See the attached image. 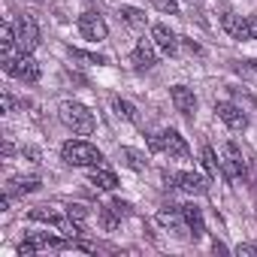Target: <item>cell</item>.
Masks as SVG:
<instances>
[{
	"instance_id": "6da1fadb",
	"label": "cell",
	"mask_w": 257,
	"mask_h": 257,
	"mask_svg": "<svg viewBox=\"0 0 257 257\" xmlns=\"http://www.w3.org/2000/svg\"><path fill=\"white\" fill-rule=\"evenodd\" d=\"M58 115H61V121L70 127L76 137H91L94 134V115H91L88 106H82L76 100H64L58 106Z\"/></svg>"
},
{
	"instance_id": "7a4b0ae2",
	"label": "cell",
	"mask_w": 257,
	"mask_h": 257,
	"mask_svg": "<svg viewBox=\"0 0 257 257\" xmlns=\"http://www.w3.org/2000/svg\"><path fill=\"white\" fill-rule=\"evenodd\" d=\"M61 155H64V161L70 164V167H103V152L100 149H94L91 143H85V140H70V143H64V149H61Z\"/></svg>"
},
{
	"instance_id": "3957f363",
	"label": "cell",
	"mask_w": 257,
	"mask_h": 257,
	"mask_svg": "<svg viewBox=\"0 0 257 257\" xmlns=\"http://www.w3.org/2000/svg\"><path fill=\"white\" fill-rule=\"evenodd\" d=\"M167 182H173L179 191L191 194V197H203L209 191V179H203L200 173H164Z\"/></svg>"
},
{
	"instance_id": "277c9868",
	"label": "cell",
	"mask_w": 257,
	"mask_h": 257,
	"mask_svg": "<svg viewBox=\"0 0 257 257\" xmlns=\"http://www.w3.org/2000/svg\"><path fill=\"white\" fill-rule=\"evenodd\" d=\"M16 40H19V49L25 55H31L40 46V28H37V22L31 16H19V22H16Z\"/></svg>"
},
{
	"instance_id": "5b68a950",
	"label": "cell",
	"mask_w": 257,
	"mask_h": 257,
	"mask_svg": "<svg viewBox=\"0 0 257 257\" xmlns=\"http://www.w3.org/2000/svg\"><path fill=\"white\" fill-rule=\"evenodd\" d=\"M221 173L230 179V182H239L245 176V158L242 152L236 149V143H224V158H221Z\"/></svg>"
},
{
	"instance_id": "8992f818",
	"label": "cell",
	"mask_w": 257,
	"mask_h": 257,
	"mask_svg": "<svg viewBox=\"0 0 257 257\" xmlns=\"http://www.w3.org/2000/svg\"><path fill=\"white\" fill-rule=\"evenodd\" d=\"M215 115L230 127V131H245V127H248V115L236 103H230V100H218L215 103Z\"/></svg>"
},
{
	"instance_id": "52a82bcc",
	"label": "cell",
	"mask_w": 257,
	"mask_h": 257,
	"mask_svg": "<svg viewBox=\"0 0 257 257\" xmlns=\"http://www.w3.org/2000/svg\"><path fill=\"white\" fill-rule=\"evenodd\" d=\"M79 34H82L88 43H100V40H106L109 28H106V22H103L97 13H82V16H79Z\"/></svg>"
},
{
	"instance_id": "ba28073f",
	"label": "cell",
	"mask_w": 257,
	"mask_h": 257,
	"mask_svg": "<svg viewBox=\"0 0 257 257\" xmlns=\"http://www.w3.org/2000/svg\"><path fill=\"white\" fill-rule=\"evenodd\" d=\"M158 221H161V227H167L173 236H185V230H188V221H185V215H182V206H164V209L158 212Z\"/></svg>"
},
{
	"instance_id": "9c48e42d",
	"label": "cell",
	"mask_w": 257,
	"mask_h": 257,
	"mask_svg": "<svg viewBox=\"0 0 257 257\" xmlns=\"http://www.w3.org/2000/svg\"><path fill=\"white\" fill-rule=\"evenodd\" d=\"M131 64L137 70H152L158 64V55H155V40H140L134 55H131Z\"/></svg>"
},
{
	"instance_id": "30bf717a",
	"label": "cell",
	"mask_w": 257,
	"mask_h": 257,
	"mask_svg": "<svg viewBox=\"0 0 257 257\" xmlns=\"http://www.w3.org/2000/svg\"><path fill=\"white\" fill-rule=\"evenodd\" d=\"M170 97H173V106H176L185 118H194V112H197V97H194V91H191L188 85H176V88L170 91Z\"/></svg>"
},
{
	"instance_id": "8fae6325",
	"label": "cell",
	"mask_w": 257,
	"mask_h": 257,
	"mask_svg": "<svg viewBox=\"0 0 257 257\" xmlns=\"http://www.w3.org/2000/svg\"><path fill=\"white\" fill-rule=\"evenodd\" d=\"M152 40H155V46H158L164 55H176V52H179V37H176L167 25H155V28H152Z\"/></svg>"
},
{
	"instance_id": "7c38bea8",
	"label": "cell",
	"mask_w": 257,
	"mask_h": 257,
	"mask_svg": "<svg viewBox=\"0 0 257 257\" xmlns=\"http://www.w3.org/2000/svg\"><path fill=\"white\" fill-rule=\"evenodd\" d=\"M221 28L233 37V40H251V31H248V19L242 16H233V13H224L221 16Z\"/></svg>"
},
{
	"instance_id": "4fadbf2b",
	"label": "cell",
	"mask_w": 257,
	"mask_h": 257,
	"mask_svg": "<svg viewBox=\"0 0 257 257\" xmlns=\"http://www.w3.org/2000/svg\"><path fill=\"white\" fill-rule=\"evenodd\" d=\"M182 215H185V221H188L191 236H194V239H203V236H206V224H203L200 206H197V203H185V206H182Z\"/></svg>"
},
{
	"instance_id": "5bb4252c",
	"label": "cell",
	"mask_w": 257,
	"mask_h": 257,
	"mask_svg": "<svg viewBox=\"0 0 257 257\" xmlns=\"http://www.w3.org/2000/svg\"><path fill=\"white\" fill-rule=\"evenodd\" d=\"M13 76L16 79H22V82H37L40 79V64L31 58V55H19V61H16V70H13Z\"/></svg>"
},
{
	"instance_id": "9a60e30c",
	"label": "cell",
	"mask_w": 257,
	"mask_h": 257,
	"mask_svg": "<svg viewBox=\"0 0 257 257\" xmlns=\"http://www.w3.org/2000/svg\"><path fill=\"white\" fill-rule=\"evenodd\" d=\"M164 149L173 158H188L191 155V149H188V143H185V137L179 131H164Z\"/></svg>"
},
{
	"instance_id": "2e32d148",
	"label": "cell",
	"mask_w": 257,
	"mask_h": 257,
	"mask_svg": "<svg viewBox=\"0 0 257 257\" xmlns=\"http://www.w3.org/2000/svg\"><path fill=\"white\" fill-rule=\"evenodd\" d=\"M88 179H91V185H94V188H100V191H115V188H118L115 173H112V170H106V167H94Z\"/></svg>"
},
{
	"instance_id": "e0dca14e",
	"label": "cell",
	"mask_w": 257,
	"mask_h": 257,
	"mask_svg": "<svg viewBox=\"0 0 257 257\" xmlns=\"http://www.w3.org/2000/svg\"><path fill=\"white\" fill-rule=\"evenodd\" d=\"M40 188V179L37 176H19V179H10V185H7V194H34Z\"/></svg>"
},
{
	"instance_id": "ac0fdd59",
	"label": "cell",
	"mask_w": 257,
	"mask_h": 257,
	"mask_svg": "<svg viewBox=\"0 0 257 257\" xmlns=\"http://www.w3.org/2000/svg\"><path fill=\"white\" fill-rule=\"evenodd\" d=\"M31 221H43V224H55V227H61L67 218H64L61 212L49 209V206H37V209H31Z\"/></svg>"
},
{
	"instance_id": "d6986e66",
	"label": "cell",
	"mask_w": 257,
	"mask_h": 257,
	"mask_svg": "<svg viewBox=\"0 0 257 257\" xmlns=\"http://www.w3.org/2000/svg\"><path fill=\"white\" fill-rule=\"evenodd\" d=\"M118 158H121L127 167H131V170H137V173L149 167V161H146V155H143V152H137V149H127V146L118 152Z\"/></svg>"
},
{
	"instance_id": "ffe728a7",
	"label": "cell",
	"mask_w": 257,
	"mask_h": 257,
	"mask_svg": "<svg viewBox=\"0 0 257 257\" xmlns=\"http://www.w3.org/2000/svg\"><path fill=\"white\" fill-rule=\"evenodd\" d=\"M13 46H19L16 28L10 22H4V28H0V49H4V55H13Z\"/></svg>"
},
{
	"instance_id": "44dd1931",
	"label": "cell",
	"mask_w": 257,
	"mask_h": 257,
	"mask_svg": "<svg viewBox=\"0 0 257 257\" xmlns=\"http://www.w3.org/2000/svg\"><path fill=\"white\" fill-rule=\"evenodd\" d=\"M100 224H103L106 233H115V230L121 227V215H118L112 206H106V209H100Z\"/></svg>"
},
{
	"instance_id": "7402d4cb",
	"label": "cell",
	"mask_w": 257,
	"mask_h": 257,
	"mask_svg": "<svg viewBox=\"0 0 257 257\" xmlns=\"http://www.w3.org/2000/svg\"><path fill=\"white\" fill-rule=\"evenodd\" d=\"M200 161H203V167H206V173H209V176H218V170H221V158H215L212 146H203Z\"/></svg>"
},
{
	"instance_id": "603a6c76",
	"label": "cell",
	"mask_w": 257,
	"mask_h": 257,
	"mask_svg": "<svg viewBox=\"0 0 257 257\" xmlns=\"http://www.w3.org/2000/svg\"><path fill=\"white\" fill-rule=\"evenodd\" d=\"M131 28H146V16L140 13V10H134V7H121V13H118Z\"/></svg>"
},
{
	"instance_id": "cb8c5ba5",
	"label": "cell",
	"mask_w": 257,
	"mask_h": 257,
	"mask_svg": "<svg viewBox=\"0 0 257 257\" xmlns=\"http://www.w3.org/2000/svg\"><path fill=\"white\" fill-rule=\"evenodd\" d=\"M115 109H118V115H121L124 121H134V124H137V106H134V103H127V100H115Z\"/></svg>"
},
{
	"instance_id": "d4e9b609",
	"label": "cell",
	"mask_w": 257,
	"mask_h": 257,
	"mask_svg": "<svg viewBox=\"0 0 257 257\" xmlns=\"http://www.w3.org/2000/svg\"><path fill=\"white\" fill-rule=\"evenodd\" d=\"M88 215H91V212H88V206H82V203H73V206L67 209V218H70V221H76V224H85V221H88Z\"/></svg>"
},
{
	"instance_id": "484cf974",
	"label": "cell",
	"mask_w": 257,
	"mask_h": 257,
	"mask_svg": "<svg viewBox=\"0 0 257 257\" xmlns=\"http://www.w3.org/2000/svg\"><path fill=\"white\" fill-rule=\"evenodd\" d=\"M152 4H155L161 13H170V16L179 13V0H152Z\"/></svg>"
},
{
	"instance_id": "4316f807",
	"label": "cell",
	"mask_w": 257,
	"mask_h": 257,
	"mask_svg": "<svg viewBox=\"0 0 257 257\" xmlns=\"http://www.w3.org/2000/svg\"><path fill=\"white\" fill-rule=\"evenodd\" d=\"M73 58H82V61H91V64H106L103 55H91V52H79V49H73Z\"/></svg>"
},
{
	"instance_id": "83f0119b",
	"label": "cell",
	"mask_w": 257,
	"mask_h": 257,
	"mask_svg": "<svg viewBox=\"0 0 257 257\" xmlns=\"http://www.w3.org/2000/svg\"><path fill=\"white\" fill-rule=\"evenodd\" d=\"M149 149L152 152H167L164 149V134H149Z\"/></svg>"
},
{
	"instance_id": "f1b7e54d",
	"label": "cell",
	"mask_w": 257,
	"mask_h": 257,
	"mask_svg": "<svg viewBox=\"0 0 257 257\" xmlns=\"http://www.w3.org/2000/svg\"><path fill=\"white\" fill-rule=\"evenodd\" d=\"M236 254H239V257H242V254H245V257H257V245H251V242H242V245L236 248Z\"/></svg>"
},
{
	"instance_id": "f546056e",
	"label": "cell",
	"mask_w": 257,
	"mask_h": 257,
	"mask_svg": "<svg viewBox=\"0 0 257 257\" xmlns=\"http://www.w3.org/2000/svg\"><path fill=\"white\" fill-rule=\"evenodd\" d=\"M109 206H112V209H115L121 218H124V215H131V203H124V200H112Z\"/></svg>"
},
{
	"instance_id": "4dcf8cb0",
	"label": "cell",
	"mask_w": 257,
	"mask_h": 257,
	"mask_svg": "<svg viewBox=\"0 0 257 257\" xmlns=\"http://www.w3.org/2000/svg\"><path fill=\"white\" fill-rule=\"evenodd\" d=\"M248 31H251V40H257V16H248Z\"/></svg>"
},
{
	"instance_id": "1f68e13d",
	"label": "cell",
	"mask_w": 257,
	"mask_h": 257,
	"mask_svg": "<svg viewBox=\"0 0 257 257\" xmlns=\"http://www.w3.org/2000/svg\"><path fill=\"white\" fill-rule=\"evenodd\" d=\"M13 155H16V146L10 140H4V158H13Z\"/></svg>"
},
{
	"instance_id": "d6a6232c",
	"label": "cell",
	"mask_w": 257,
	"mask_h": 257,
	"mask_svg": "<svg viewBox=\"0 0 257 257\" xmlns=\"http://www.w3.org/2000/svg\"><path fill=\"white\" fill-rule=\"evenodd\" d=\"M22 155H28V158H31V161H34V164H37V161H40V152H37V149H22Z\"/></svg>"
},
{
	"instance_id": "836d02e7",
	"label": "cell",
	"mask_w": 257,
	"mask_h": 257,
	"mask_svg": "<svg viewBox=\"0 0 257 257\" xmlns=\"http://www.w3.org/2000/svg\"><path fill=\"white\" fill-rule=\"evenodd\" d=\"M212 251H215V254H227V245H224V242H218V239H215V242H212Z\"/></svg>"
},
{
	"instance_id": "e575fe53",
	"label": "cell",
	"mask_w": 257,
	"mask_h": 257,
	"mask_svg": "<svg viewBox=\"0 0 257 257\" xmlns=\"http://www.w3.org/2000/svg\"><path fill=\"white\" fill-rule=\"evenodd\" d=\"M4 112H13V97L4 91Z\"/></svg>"
},
{
	"instance_id": "d590c367",
	"label": "cell",
	"mask_w": 257,
	"mask_h": 257,
	"mask_svg": "<svg viewBox=\"0 0 257 257\" xmlns=\"http://www.w3.org/2000/svg\"><path fill=\"white\" fill-rule=\"evenodd\" d=\"M251 182H254V191H257V164L251 167Z\"/></svg>"
},
{
	"instance_id": "8d00e7d4",
	"label": "cell",
	"mask_w": 257,
	"mask_h": 257,
	"mask_svg": "<svg viewBox=\"0 0 257 257\" xmlns=\"http://www.w3.org/2000/svg\"><path fill=\"white\" fill-rule=\"evenodd\" d=\"M34 4H43V0H34Z\"/></svg>"
},
{
	"instance_id": "74e56055",
	"label": "cell",
	"mask_w": 257,
	"mask_h": 257,
	"mask_svg": "<svg viewBox=\"0 0 257 257\" xmlns=\"http://www.w3.org/2000/svg\"><path fill=\"white\" fill-rule=\"evenodd\" d=\"M188 4H197V0H188Z\"/></svg>"
},
{
	"instance_id": "f35d334b",
	"label": "cell",
	"mask_w": 257,
	"mask_h": 257,
	"mask_svg": "<svg viewBox=\"0 0 257 257\" xmlns=\"http://www.w3.org/2000/svg\"><path fill=\"white\" fill-rule=\"evenodd\" d=\"M251 64H254V67H257V61H251Z\"/></svg>"
}]
</instances>
